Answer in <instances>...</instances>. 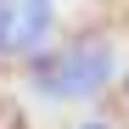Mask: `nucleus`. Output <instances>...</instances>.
<instances>
[{
	"label": "nucleus",
	"mask_w": 129,
	"mask_h": 129,
	"mask_svg": "<svg viewBox=\"0 0 129 129\" xmlns=\"http://www.w3.org/2000/svg\"><path fill=\"white\" fill-rule=\"evenodd\" d=\"M79 129H112V123H107V118H84Z\"/></svg>",
	"instance_id": "obj_3"
},
{
	"label": "nucleus",
	"mask_w": 129,
	"mask_h": 129,
	"mask_svg": "<svg viewBox=\"0 0 129 129\" xmlns=\"http://www.w3.org/2000/svg\"><path fill=\"white\" fill-rule=\"evenodd\" d=\"M112 68H118V45L107 34H79L68 45H56L45 56H34L28 68V84L45 101H90L112 84Z\"/></svg>",
	"instance_id": "obj_1"
},
{
	"label": "nucleus",
	"mask_w": 129,
	"mask_h": 129,
	"mask_svg": "<svg viewBox=\"0 0 129 129\" xmlns=\"http://www.w3.org/2000/svg\"><path fill=\"white\" fill-rule=\"evenodd\" d=\"M56 34V0H0V56H39Z\"/></svg>",
	"instance_id": "obj_2"
}]
</instances>
